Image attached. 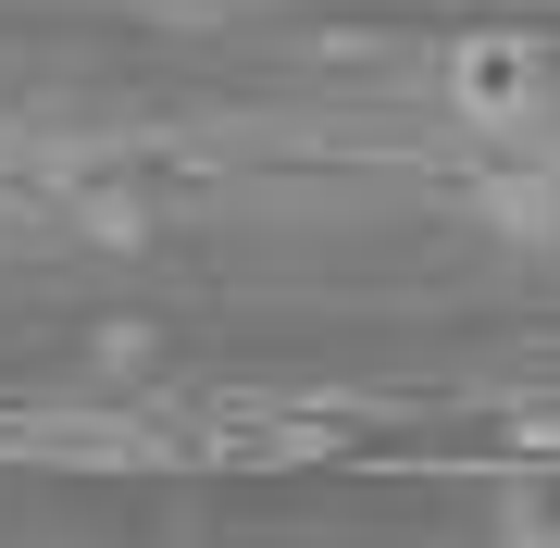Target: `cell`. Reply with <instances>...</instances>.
Returning <instances> with one entry per match:
<instances>
[{"label": "cell", "mask_w": 560, "mask_h": 548, "mask_svg": "<svg viewBox=\"0 0 560 548\" xmlns=\"http://www.w3.org/2000/svg\"><path fill=\"white\" fill-rule=\"evenodd\" d=\"M548 101H560L548 38H523V25H474L436 62V113L460 138H548Z\"/></svg>", "instance_id": "obj_1"}, {"label": "cell", "mask_w": 560, "mask_h": 548, "mask_svg": "<svg viewBox=\"0 0 560 548\" xmlns=\"http://www.w3.org/2000/svg\"><path fill=\"white\" fill-rule=\"evenodd\" d=\"M474 224L511 249H560V163L536 138H499V163L474 175Z\"/></svg>", "instance_id": "obj_2"}, {"label": "cell", "mask_w": 560, "mask_h": 548, "mask_svg": "<svg viewBox=\"0 0 560 548\" xmlns=\"http://www.w3.org/2000/svg\"><path fill=\"white\" fill-rule=\"evenodd\" d=\"M499 548H560V511H548V499H523V511H499Z\"/></svg>", "instance_id": "obj_3"}]
</instances>
